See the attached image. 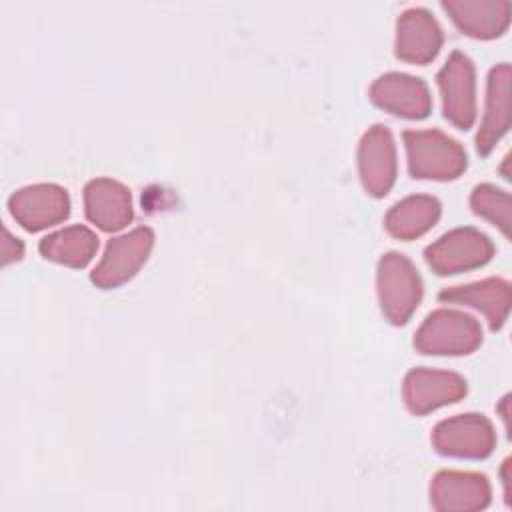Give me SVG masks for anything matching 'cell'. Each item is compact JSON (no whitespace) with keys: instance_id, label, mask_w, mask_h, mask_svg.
I'll return each mask as SVG.
<instances>
[{"instance_id":"obj_1","label":"cell","mask_w":512,"mask_h":512,"mask_svg":"<svg viewBox=\"0 0 512 512\" xmlns=\"http://www.w3.org/2000/svg\"><path fill=\"white\" fill-rule=\"evenodd\" d=\"M408 170L422 180H454L466 170L464 148L448 134L432 130H406L402 134Z\"/></svg>"},{"instance_id":"obj_2","label":"cell","mask_w":512,"mask_h":512,"mask_svg":"<svg viewBox=\"0 0 512 512\" xmlns=\"http://www.w3.org/2000/svg\"><path fill=\"white\" fill-rule=\"evenodd\" d=\"M480 342V324L470 314L450 308L430 312L414 334L416 350L434 356L470 354L480 346Z\"/></svg>"},{"instance_id":"obj_3","label":"cell","mask_w":512,"mask_h":512,"mask_svg":"<svg viewBox=\"0 0 512 512\" xmlns=\"http://www.w3.org/2000/svg\"><path fill=\"white\" fill-rule=\"evenodd\" d=\"M378 300L392 324H406L422 298V280L416 266L398 252H388L378 262Z\"/></svg>"},{"instance_id":"obj_4","label":"cell","mask_w":512,"mask_h":512,"mask_svg":"<svg viewBox=\"0 0 512 512\" xmlns=\"http://www.w3.org/2000/svg\"><path fill=\"white\" fill-rule=\"evenodd\" d=\"M494 254V244L476 228H454L426 246L424 260L440 276L484 266Z\"/></svg>"},{"instance_id":"obj_5","label":"cell","mask_w":512,"mask_h":512,"mask_svg":"<svg viewBox=\"0 0 512 512\" xmlns=\"http://www.w3.org/2000/svg\"><path fill=\"white\" fill-rule=\"evenodd\" d=\"M152 246L154 232L146 226L134 228L128 234L112 238L104 250L102 260L92 270L90 280L104 290L124 284L146 262Z\"/></svg>"},{"instance_id":"obj_6","label":"cell","mask_w":512,"mask_h":512,"mask_svg":"<svg viewBox=\"0 0 512 512\" xmlns=\"http://www.w3.org/2000/svg\"><path fill=\"white\" fill-rule=\"evenodd\" d=\"M432 444L444 456L486 458L496 446V432L482 414H458L436 424Z\"/></svg>"},{"instance_id":"obj_7","label":"cell","mask_w":512,"mask_h":512,"mask_svg":"<svg viewBox=\"0 0 512 512\" xmlns=\"http://www.w3.org/2000/svg\"><path fill=\"white\" fill-rule=\"evenodd\" d=\"M438 88L442 94V112L448 122L468 130L476 118V80L472 60L454 50L440 68Z\"/></svg>"},{"instance_id":"obj_8","label":"cell","mask_w":512,"mask_h":512,"mask_svg":"<svg viewBox=\"0 0 512 512\" xmlns=\"http://www.w3.org/2000/svg\"><path fill=\"white\" fill-rule=\"evenodd\" d=\"M8 208L22 228L36 232L66 220L70 198L62 186L42 182L16 190L8 200Z\"/></svg>"},{"instance_id":"obj_9","label":"cell","mask_w":512,"mask_h":512,"mask_svg":"<svg viewBox=\"0 0 512 512\" xmlns=\"http://www.w3.org/2000/svg\"><path fill=\"white\" fill-rule=\"evenodd\" d=\"M490 498V482L480 472L440 470L430 484V504L438 512L484 510Z\"/></svg>"},{"instance_id":"obj_10","label":"cell","mask_w":512,"mask_h":512,"mask_svg":"<svg viewBox=\"0 0 512 512\" xmlns=\"http://www.w3.org/2000/svg\"><path fill=\"white\" fill-rule=\"evenodd\" d=\"M402 394L408 410L420 416L464 398L466 380L448 370L414 368L404 378Z\"/></svg>"},{"instance_id":"obj_11","label":"cell","mask_w":512,"mask_h":512,"mask_svg":"<svg viewBox=\"0 0 512 512\" xmlns=\"http://www.w3.org/2000/svg\"><path fill=\"white\" fill-rule=\"evenodd\" d=\"M358 172L368 194L380 198L396 180V146L384 124L368 128L358 144Z\"/></svg>"},{"instance_id":"obj_12","label":"cell","mask_w":512,"mask_h":512,"mask_svg":"<svg viewBox=\"0 0 512 512\" xmlns=\"http://www.w3.org/2000/svg\"><path fill=\"white\" fill-rule=\"evenodd\" d=\"M370 100L390 114L420 120L430 114L432 100L424 80L402 72H388L370 86Z\"/></svg>"},{"instance_id":"obj_13","label":"cell","mask_w":512,"mask_h":512,"mask_svg":"<svg viewBox=\"0 0 512 512\" xmlns=\"http://www.w3.org/2000/svg\"><path fill=\"white\" fill-rule=\"evenodd\" d=\"M442 46V30L436 18L420 6L408 8L396 22L394 52L400 60L412 64H428Z\"/></svg>"},{"instance_id":"obj_14","label":"cell","mask_w":512,"mask_h":512,"mask_svg":"<svg viewBox=\"0 0 512 512\" xmlns=\"http://www.w3.org/2000/svg\"><path fill=\"white\" fill-rule=\"evenodd\" d=\"M84 210L92 224L116 232L132 220L130 190L112 178H94L84 188Z\"/></svg>"},{"instance_id":"obj_15","label":"cell","mask_w":512,"mask_h":512,"mask_svg":"<svg viewBox=\"0 0 512 512\" xmlns=\"http://www.w3.org/2000/svg\"><path fill=\"white\" fill-rule=\"evenodd\" d=\"M510 128V64L502 62L488 74L484 116L476 134V150L486 156Z\"/></svg>"},{"instance_id":"obj_16","label":"cell","mask_w":512,"mask_h":512,"mask_svg":"<svg viewBox=\"0 0 512 512\" xmlns=\"http://www.w3.org/2000/svg\"><path fill=\"white\" fill-rule=\"evenodd\" d=\"M438 298L442 302L464 304L474 310H480L486 316L488 326L492 330H498V328H502V324L508 318L512 290L504 278L492 276V278H484V280H478L472 284L444 288L438 294Z\"/></svg>"},{"instance_id":"obj_17","label":"cell","mask_w":512,"mask_h":512,"mask_svg":"<svg viewBox=\"0 0 512 512\" xmlns=\"http://www.w3.org/2000/svg\"><path fill=\"white\" fill-rule=\"evenodd\" d=\"M442 8L468 36L490 40L502 36L510 24V4L494 0H442Z\"/></svg>"},{"instance_id":"obj_18","label":"cell","mask_w":512,"mask_h":512,"mask_svg":"<svg viewBox=\"0 0 512 512\" xmlns=\"http://www.w3.org/2000/svg\"><path fill=\"white\" fill-rule=\"evenodd\" d=\"M440 202L428 194H414L394 204L386 218V230L400 240H414L428 232L440 218Z\"/></svg>"},{"instance_id":"obj_19","label":"cell","mask_w":512,"mask_h":512,"mask_svg":"<svg viewBox=\"0 0 512 512\" xmlns=\"http://www.w3.org/2000/svg\"><path fill=\"white\" fill-rule=\"evenodd\" d=\"M38 248L46 260L72 268H82L96 254L98 238L90 228L76 224L44 236Z\"/></svg>"},{"instance_id":"obj_20","label":"cell","mask_w":512,"mask_h":512,"mask_svg":"<svg viewBox=\"0 0 512 512\" xmlns=\"http://www.w3.org/2000/svg\"><path fill=\"white\" fill-rule=\"evenodd\" d=\"M470 206L474 214L486 218L494 226L500 228V232L510 238V196L508 192L492 186V184H480L472 190Z\"/></svg>"},{"instance_id":"obj_21","label":"cell","mask_w":512,"mask_h":512,"mask_svg":"<svg viewBox=\"0 0 512 512\" xmlns=\"http://www.w3.org/2000/svg\"><path fill=\"white\" fill-rule=\"evenodd\" d=\"M24 252V246L18 238H12L10 232L4 228V238H2V264H10L14 260H20Z\"/></svg>"}]
</instances>
